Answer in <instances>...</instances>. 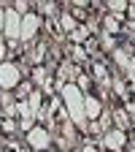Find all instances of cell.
Returning a JSON list of instances; mask_svg holds the SVG:
<instances>
[{
	"label": "cell",
	"instance_id": "6da1fadb",
	"mask_svg": "<svg viewBox=\"0 0 135 152\" xmlns=\"http://www.w3.org/2000/svg\"><path fill=\"white\" fill-rule=\"evenodd\" d=\"M60 98L70 114V122L79 128L81 133V139H84V130H87V114H84V92L76 87V82H65L60 87Z\"/></svg>",
	"mask_w": 135,
	"mask_h": 152
},
{
	"label": "cell",
	"instance_id": "7a4b0ae2",
	"mask_svg": "<svg viewBox=\"0 0 135 152\" xmlns=\"http://www.w3.org/2000/svg\"><path fill=\"white\" fill-rule=\"evenodd\" d=\"M25 141H27L30 152H46L51 147V130L46 125H35L32 130L25 133Z\"/></svg>",
	"mask_w": 135,
	"mask_h": 152
},
{
	"label": "cell",
	"instance_id": "3957f363",
	"mask_svg": "<svg viewBox=\"0 0 135 152\" xmlns=\"http://www.w3.org/2000/svg\"><path fill=\"white\" fill-rule=\"evenodd\" d=\"M25 82V76L22 71H19V63H0V90H16L19 84Z\"/></svg>",
	"mask_w": 135,
	"mask_h": 152
},
{
	"label": "cell",
	"instance_id": "277c9868",
	"mask_svg": "<svg viewBox=\"0 0 135 152\" xmlns=\"http://www.w3.org/2000/svg\"><path fill=\"white\" fill-rule=\"evenodd\" d=\"M124 147H127V133L119 128L105 130L97 141V149H111V152H124Z\"/></svg>",
	"mask_w": 135,
	"mask_h": 152
},
{
	"label": "cell",
	"instance_id": "5b68a950",
	"mask_svg": "<svg viewBox=\"0 0 135 152\" xmlns=\"http://www.w3.org/2000/svg\"><path fill=\"white\" fill-rule=\"evenodd\" d=\"M41 25H43V16L41 14H35V11L25 14L22 16V30H19V41H22V44H30L32 38L41 33Z\"/></svg>",
	"mask_w": 135,
	"mask_h": 152
},
{
	"label": "cell",
	"instance_id": "8992f818",
	"mask_svg": "<svg viewBox=\"0 0 135 152\" xmlns=\"http://www.w3.org/2000/svg\"><path fill=\"white\" fill-rule=\"evenodd\" d=\"M49 46H51V41H49V38H38V41L30 46V52H27V57H25V63H27L30 68L43 65V63L49 60Z\"/></svg>",
	"mask_w": 135,
	"mask_h": 152
},
{
	"label": "cell",
	"instance_id": "52a82bcc",
	"mask_svg": "<svg viewBox=\"0 0 135 152\" xmlns=\"http://www.w3.org/2000/svg\"><path fill=\"white\" fill-rule=\"evenodd\" d=\"M19 30H22V14H16L14 6H6V27H3V38H6V41H19Z\"/></svg>",
	"mask_w": 135,
	"mask_h": 152
},
{
	"label": "cell",
	"instance_id": "ba28073f",
	"mask_svg": "<svg viewBox=\"0 0 135 152\" xmlns=\"http://www.w3.org/2000/svg\"><path fill=\"white\" fill-rule=\"evenodd\" d=\"M103 109H105V103H103L95 92H87V95H84V114H87V122H89V120H97Z\"/></svg>",
	"mask_w": 135,
	"mask_h": 152
},
{
	"label": "cell",
	"instance_id": "9c48e42d",
	"mask_svg": "<svg viewBox=\"0 0 135 152\" xmlns=\"http://www.w3.org/2000/svg\"><path fill=\"white\" fill-rule=\"evenodd\" d=\"M111 60H113V65H116V68H119V71L124 73V79L135 73V71H132V57H130V54H127V52H124L122 46L111 52Z\"/></svg>",
	"mask_w": 135,
	"mask_h": 152
},
{
	"label": "cell",
	"instance_id": "30bf717a",
	"mask_svg": "<svg viewBox=\"0 0 135 152\" xmlns=\"http://www.w3.org/2000/svg\"><path fill=\"white\" fill-rule=\"evenodd\" d=\"M60 8H62V11H60V30H62V35L68 38L70 33H76V30H79L81 25H79V22H76V19L70 16V11H68L65 6H60Z\"/></svg>",
	"mask_w": 135,
	"mask_h": 152
},
{
	"label": "cell",
	"instance_id": "8fae6325",
	"mask_svg": "<svg viewBox=\"0 0 135 152\" xmlns=\"http://www.w3.org/2000/svg\"><path fill=\"white\" fill-rule=\"evenodd\" d=\"M108 106H111V103H108ZM111 117H113V125H116L119 130H124V133L132 128V122H130V117H127V111H124L122 106H111Z\"/></svg>",
	"mask_w": 135,
	"mask_h": 152
},
{
	"label": "cell",
	"instance_id": "7c38bea8",
	"mask_svg": "<svg viewBox=\"0 0 135 152\" xmlns=\"http://www.w3.org/2000/svg\"><path fill=\"white\" fill-rule=\"evenodd\" d=\"M97 41H100V52H105V54H111L113 49H119V38H116V35L100 33V35H97Z\"/></svg>",
	"mask_w": 135,
	"mask_h": 152
},
{
	"label": "cell",
	"instance_id": "4fadbf2b",
	"mask_svg": "<svg viewBox=\"0 0 135 152\" xmlns=\"http://www.w3.org/2000/svg\"><path fill=\"white\" fill-rule=\"evenodd\" d=\"M127 0H108L105 3V14H113V16H124L127 14Z\"/></svg>",
	"mask_w": 135,
	"mask_h": 152
},
{
	"label": "cell",
	"instance_id": "5bb4252c",
	"mask_svg": "<svg viewBox=\"0 0 135 152\" xmlns=\"http://www.w3.org/2000/svg\"><path fill=\"white\" fill-rule=\"evenodd\" d=\"M32 90H35V84H32L30 79H25L22 84H19V87L14 90V98H16V101H27V98H30V92H32Z\"/></svg>",
	"mask_w": 135,
	"mask_h": 152
},
{
	"label": "cell",
	"instance_id": "9a60e30c",
	"mask_svg": "<svg viewBox=\"0 0 135 152\" xmlns=\"http://www.w3.org/2000/svg\"><path fill=\"white\" fill-rule=\"evenodd\" d=\"M35 125H38V120H35L32 111H27V114H22V117H19V133H27V130H32Z\"/></svg>",
	"mask_w": 135,
	"mask_h": 152
},
{
	"label": "cell",
	"instance_id": "2e32d148",
	"mask_svg": "<svg viewBox=\"0 0 135 152\" xmlns=\"http://www.w3.org/2000/svg\"><path fill=\"white\" fill-rule=\"evenodd\" d=\"M27 106H30L32 114H35V111H41V106H43V92H41V90H32V92H30V98H27Z\"/></svg>",
	"mask_w": 135,
	"mask_h": 152
},
{
	"label": "cell",
	"instance_id": "e0dca14e",
	"mask_svg": "<svg viewBox=\"0 0 135 152\" xmlns=\"http://www.w3.org/2000/svg\"><path fill=\"white\" fill-rule=\"evenodd\" d=\"M76 87H79V90H81V92L87 95V92H89V90L95 87V79H92V73H87V71H84V73L79 76V79H76Z\"/></svg>",
	"mask_w": 135,
	"mask_h": 152
},
{
	"label": "cell",
	"instance_id": "ac0fdd59",
	"mask_svg": "<svg viewBox=\"0 0 135 152\" xmlns=\"http://www.w3.org/2000/svg\"><path fill=\"white\" fill-rule=\"evenodd\" d=\"M97 122H100L103 133H105V130H111V125H113V117H111V106H105V109L100 111V117H97Z\"/></svg>",
	"mask_w": 135,
	"mask_h": 152
},
{
	"label": "cell",
	"instance_id": "d6986e66",
	"mask_svg": "<svg viewBox=\"0 0 135 152\" xmlns=\"http://www.w3.org/2000/svg\"><path fill=\"white\" fill-rule=\"evenodd\" d=\"M14 8H16V14H22V16L32 11V8H30V3H27V0H16V3H14Z\"/></svg>",
	"mask_w": 135,
	"mask_h": 152
},
{
	"label": "cell",
	"instance_id": "ffe728a7",
	"mask_svg": "<svg viewBox=\"0 0 135 152\" xmlns=\"http://www.w3.org/2000/svg\"><path fill=\"white\" fill-rule=\"evenodd\" d=\"M124 111H127V117H130V122L135 125V98H130V101L124 103Z\"/></svg>",
	"mask_w": 135,
	"mask_h": 152
},
{
	"label": "cell",
	"instance_id": "44dd1931",
	"mask_svg": "<svg viewBox=\"0 0 135 152\" xmlns=\"http://www.w3.org/2000/svg\"><path fill=\"white\" fill-rule=\"evenodd\" d=\"M73 152H81V149H73Z\"/></svg>",
	"mask_w": 135,
	"mask_h": 152
},
{
	"label": "cell",
	"instance_id": "7402d4cb",
	"mask_svg": "<svg viewBox=\"0 0 135 152\" xmlns=\"http://www.w3.org/2000/svg\"><path fill=\"white\" fill-rule=\"evenodd\" d=\"M103 152H111V149H103Z\"/></svg>",
	"mask_w": 135,
	"mask_h": 152
},
{
	"label": "cell",
	"instance_id": "603a6c76",
	"mask_svg": "<svg viewBox=\"0 0 135 152\" xmlns=\"http://www.w3.org/2000/svg\"><path fill=\"white\" fill-rule=\"evenodd\" d=\"M0 152H3V149H0Z\"/></svg>",
	"mask_w": 135,
	"mask_h": 152
}]
</instances>
